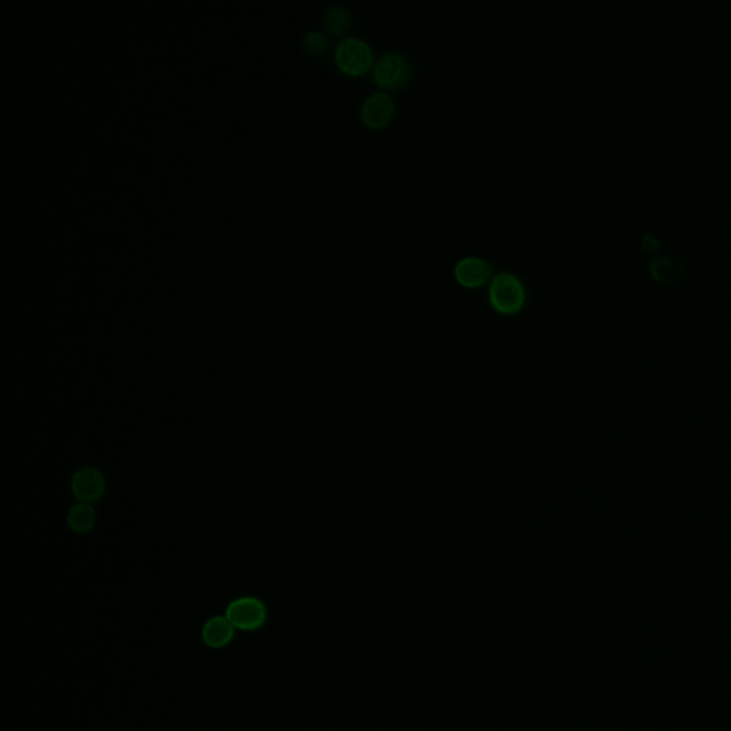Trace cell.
I'll return each mask as SVG.
<instances>
[{"label":"cell","mask_w":731,"mask_h":731,"mask_svg":"<svg viewBox=\"0 0 731 731\" xmlns=\"http://www.w3.org/2000/svg\"><path fill=\"white\" fill-rule=\"evenodd\" d=\"M490 305L500 315H516L526 303V288L513 273L502 272L492 278L489 286Z\"/></svg>","instance_id":"1"},{"label":"cell","mask_w":731,"mask_h":731,"mask_svg":"<svg viewBox=\"0 0 731 731\" xmlns=\"http://www.w3.org/2000/svg\"><path fill=\"white\" fill-rule=\"evenodd\" d=\"M335 61L345 73L362 76L372 69V47L359 37H346L336 47Z\"/></svg>","instance_id":"2"},{"label":"cell","mask_w":731,"mask_h":731,"mask_svg":"<svg viewBox=\"0 0 731 731\" xmlns=\"http://www.w3.org/2000/svg\"><path fill=\"white\" fill-rule=\"evenodd\" d=\"M373 78L382 88L396 91L409 83L412 66L406 57L400 54H383L373 69Z\"/></svg>","instance_id":"3"},{"label":"cell","mask_w":731,"mask_h":731,"mask_svg":"<svg viewBox=\"0 0 731 731\" xmlns=\"http://www.w3.org/2000/svg\"><path fill=\"white\" fill-rule=\"evenodd\" d=\"M226 618L233 628L253 631L262 628L268 619L265 604L256 598H240L233 600L226 609Z\"/></svg>","instance_id":"4"},{"label":"cell","mask_w":731,"mask_h":731,"mask_svg":"<svg viewBox=\"0 0 731 731\" xmlns=\"http://www.w3.org/2000/svg\"><path fill=\"white\" fill-rule=\"evenodd\" d=\"M72 493L81 503H94L103 497L106 482L96 467H82L72 477Z\"/></svg>","instance_id":"5"},{"label":"cell","mask_w":731,"mask_h":731,"mask_svg":"<svg viewBox=\"0 0 731 731\" xmlns=\"http://www.w3.org/2000/svg\"><path fill=\"white\" fill-rule=\"evenodd\" d=\"M396 112V106L390 94L385 92L370 94L362 106V119L370 129L386 128Z\"/></svg>","instance_id":"6"},{"label":"cell","mask_w":731,"mask_h":731,"mask_svg":"<svg viewBox=\"0 0 731 731\" xmlns=\"http://www.w3.org/2000/svg\"><path fill=\"white\" fill-rule=\"evenodd\" d=\"M492 275H493L492 266L484 258L473 256L462 258L454 266V278L464 288H476L486 285Z\"/></svg>","instance_id":"7"},{"label":"cell","mask_w":731,"mask_h":731,"mask_svg":"<svg viewBox=\"0 0 731 731\" xmlns=\"http://www.w3.org/2000/svg\"><path fill=\"white\" fill-rule=\"evenodd\" d=\"M236 629L226 616H216L206 621L201 638L211 648H222L233 640Z\"/></svg>","instance_id":"8"},{"label":"cell","mask_w":731,"mask_h":731,"mask_svg":"<svg viewBox=\"0 0 731 731\" xmlns=\"http://www.w3.org/2000/svg\"><path fill=\"white\" fill-rule=\"evenodd\" d=\"M96 523V512L92 504L78 503L73 504L67 513V526L71 527L74 533H88Z\"/></svg>","instance_id":"9"},{"label":"cell","mask_w":731,"mask_h":731,"mask_svg":"<svg viewBox=\"0 0 731 731\" xmlns=\"http://www.w3.org/2000/svg\"><path fill=\"white\" fill-rule=\"evenodd\" d=\"M326 26L333 34H343L352 27L353 17L346 7H330L325 17Z\"/></svg>","instance_id":"10"},{"label":"cell","mask_w":731,"mask_h":731,"mask_svg":"<svg viewBox=\"0 0 731 731\" xmlns=\"http://www.w3.org/2000/svg\"><path fill=\"white\" fill-rule=\"evenodd\" d=\"M303 44L310 54H322L327 46V39L322 32H309L303 39Z\"/></svg>","instance_id":"11"}]
</instances>
